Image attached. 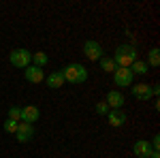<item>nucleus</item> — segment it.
<instances>
[{
	"label": "nucleus",
	"instance_id": "8",
	"mask_svg": "<svg viewBox=\"0 0 160 158\" xmlns=\"http://www.w3.org/2000/svg\"><path fill=\"white\" fill-rule=\"evenodd\" d=\"M126 120H128V115H126L122 109H111L109 113H107V122H109V126H113V128L124 126Z\"/></svg>",
	"mask_w": 160,
	"mask_h": 158
},
{
	"label": "nucleus",
	"instance_id": "10",
	"mask_svg": "<svg viewBox=\"0 0 160 158\" xmlns=\"http://www.w3.org/2000/svg\"><path fill=\"white\" fill-rule=\"evenodd\" d=\"M38 118H41V111H38V107H34V105L22 107V120H24L26 124H34Z\"/></svg>",
	"mask_w": 160,
	"mask_h": 158
},
{
	"label": "nucleus",
	"instance_id": "20",
	"mask_svg": "<svg viewBox=\"0 0 160 158\" xmlns=\"http://www.w3.org/2000/svg\"><path fill=\"white\" fill-rule=\"evenodd\" d=\"M96 111H98L100 115H107V113H109V107H107V103H105V100L96 103Z\"/></svg>",
	"mask_w": 160,
	"mask_h": 158
},
{
	"label": "nucleus",
	"instance_id": "18",
	"mask_svg": "<svg viewBox=\"0 0 160 158\" xmlns=\"http://www.w3.org/2000/svg\"><path fill=\"white\" fill-rule=\"evenodd\" d=\"M9 120H13V122L22 120V107H11L9 109Z\"/></svg>",
	"mask_w": 160,
	"mask_h": 158
},
{
	"label": "nucleus",
	"instance_id": "16",
	"mask_svg": "<svg viewBox=\"0 0 160 158\" xmlns=\"http://www.w3.org/2000/svg\"><path fill=\"white\" fill-rule=\"evenodd\" d=\"M32 60H34V66L43 69V66L49 62V58H47V54H43V51H37V54H32Z\"/></svg>",
	"mask_w": 160,
	"mask_h": 158
},
{
	"label": "nucleus",
	"instance_id": "13",
	"mask_svg": "<svg viewBox=\"0 0 160 158\" xmlns=\"http://www.w3.org/2000/svg\"><path fill=\"white\" fill-rule=\"evenodd\" d=\"M64 84H66V81H64V77H62L60 71H56V73H49V75H47V85H49L51 90H56V88H62Z\"/></svg>",
	"mask_w": 160,
	"mask_h": 158
},
{
	"label": "nucleus",
	"instance_id": "12",
	"mask_svg": "<svg viewBox=\"0 0 160 158\" xmlns=\"http://www.w3.org/2000/svg\"><path fill=\"white\" fill-rule=\"evenodd\" d=\"M132 152H135L139 158H149V154H152L154 150H152V145H149V141L139 139V141H135V145H132Z\"/></svg>",
	"mask_w": 160,
	"mask_h": 158
},
{
	"label": "nucleus",
	"instance_id": "4",
	"mask_svg": "<svg viewBox=\"0 0 160 158\" xmlns=\"http://www.w3.org/2000/svg\"><path fill=\"white\" fill-rule=\"evenodd\" d=\"M113 79H115V85H120V88H130L135 75L130 73V69H115L113 71Z\"/></svg>",
	"mask_w": 160,
	"mask_h": 158
},
{
	"label": "nucleus",
	"instance_id": "3",
	"mask_svg": "<svg viewBox=\"0 0 160 158\" xmlns=\"http://www.w3.org/2000/svg\"><path fill=\"white\" fill-rule=\"evenodd\" d=\"M9 60H11L13 66H17V69H28L30 66V60H32V54L28 51V49H13L11 56H9Z\"/></svg>",
	"mask_w": 160,
	"mask_h": 158
},
{
	"label": "nucleus",
	"instance_id": "6",
	"mask_svg": "<svg viewBox=\"0 0 160 158\" xmlns=\"http://www.w3.org/2000/svg\"><path fill=\"white\" fill-rule=\"evenodd\" d=\"M32 137H34V128H32V124L19 122V124H17V130H15V139H17L19 143H28Z\"/></svg>",
	"mask_w": 160,
	"mask_h": 158
},
{
	"label": "nucleus",
	"instance_id": "9",
	"mask_svg": "<svg viewBox=\"0 0 160 158\" xmlns=\"http://www.w3.org/2000/svg\"><path fill=\"white\" fill-rule=\"evenodd\" d=\"M24 77H26V81H30V84H41L45 79L43 69H38V66H28V69H24Z\"/></svg>",
	"mask_w": 160,
	"mask_h": 158
},
{
	"label": "nucleus",
	"instance_id": "11",
	"mask_svg": "<svg viewBox=\"0 0 160 158\" xmlns=\"http://www.w3.org/2000/svg\"><path fill=\"white\" fill-rule=\"evenodd\" d=\"M105 103H107V107H111V109H122L124 94L118 92V90H111L109 94H107V98H105Z\"/></svg>",
	"mask_w": 160,
	"mask_h": 158
},
{
	"label": "nucleus",
	"instance_id": "14",
	"mask_svg": "<svg viewBox=\"0 0 160 158\" xmlns=\"http://www.w3.org/2000/svg\"><path fill=\"white\" fill-rule=\"evenodd\" d=\"M98 62H100V69H102L105 73H113V71L118 69V66H115V62H113V58H107V56H102Z\"/></svg>",
	"mask_w": 160,
	"mask_h": 158
},
{
	"label": "nucleus",
	"instance_id": "1",
	"mask_svg": "<svg viewBox=\"0 0 160 158\" xmlns=\"http://www.w3.org/2000/svg\"><path fill=\"white\" fill-rule=\"evenodd\" d=\"M137 60V47L135 45H120L113 54V62L118 69H130V64Z\"/></svg>",
	"mask_w": 160,
	"mask_h": 158
},
{
	"label": "nucleus",
	"instance_id": "15",
	"mask_svg": "<svg viewBox=\"0 0 160 158\" xmlns=\"http://www.w3.org/2000/svg\"><path fill=\"white\" fill-rule=\"evenodd\" d=\"M130 73L132 75H145L148 73V64L141 60H135L132 64H130Z\"/></svg>",
	"mask_w": 160,
	"mask_h": 158
},
{
	"label": "nucleus",
	"instance_id": "5",
	"mask_svg": "<svg viewBox=\"0 0 160 158\" xmlns=\"http://www.w3.org/2000/svg\"><path fill=\"white\" fill-rule=\"evenodd\" d=\"M83 54H86L88 60H92V62L100 60V58L105 56V54H102V47H100V43H96V41H86V43H83Z\"/></svg>",
	"mask_w": 160,
	"mask_h": 158
},
{
	"label": "nucleus",
	"instance_id": "17",
	"mask_svg": "<svg viewBox=\"0 0 160 158\" xmlns=\"http://www.w3.org/2000/svg\"><path fill=\"white\" fill-rule=\"evenodd\" d=\"M160 49H152V51H149V66H158L160 64V54H158Z\"/></svg>",
	"mask_w": 160,
	"mask_h": 158
},
{
	"label": "nucleus",
	"instance_id": "21",
	"mask_svg": "<svg viewBox=\"0 0 160 158\" xmlns=\"http://www.w3.org/2000/svg\"><path fill=\"white\" fill-rule=\"evenodd\" d=\"M149 145H152V150H154V152H158V145H160V135H154V139H152V143H149Z\"/></svg>",
	"mask_w": 160,
	"mask_h": 158
},
{
	"label": "nucleus",
	"instance_id": "7",
	"mask_svg": "<svg viewBox=\"0 0 160 158\" xmlns=\"http://www.w3.org/2000/svg\"><path fill=\"white\" fill-rule=\"evenodd\" d=\"M132 96L137 98V100H143V103H148L149 98L154 96L152 94V85H148V84H132Z\"/></svg>",
	"mask_w": 160,
	"mask_h": 158
},
{
	"label": "nucleus",
	"instance_id": "19",
	"mask_svg": "<svg viewBox=\"0 0 160 158\" xmlns=\"http://www.w3.org/2000/svg\"><path fill=\"white\" fill-rule=\"evenodd\" d=\"M17 124H19V122L7 120V122H4V133H11V135H15V130H17Z\"/></svg>",
	"mask_w": 160,
	"mask_h": 158
},
{
	"label": "nucleus",
	"instance_id": "2",
	"mask_svg": "<svg viewBox=\"0 0 160 158\" xmlns=\"http://www.w3.org/2000/svg\"><path fill=\"white\" fill-rule=\"evenodd\" d=\"M60 73H62V77H64V81H68V84H83V81L88 79L86 66L79 64V62H71V64H66Z\"/></svg>",
	"mask_w": 160,
	"mask_h": 158
}]
</instances>
